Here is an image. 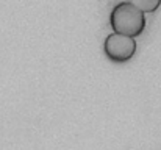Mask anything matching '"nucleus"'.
<instances>
[{
	"label": "nucleus",
	"mask_w": 161,
	"mask_h": 150,
	"mask_svg": "<svg viewBox=\"0 0 161 150\" xmlns=\"http://www.w3.org/2000/svg\"><path fill=\"white\" fill-rule=\"evenodd\" d=\"M125 2H128L133 6H136L144 14L146 13H155L161 6V0H125Z\"/></svg>",
	"instance_id": "3"
},
{
	"label": "nucleus",
	"mask_w": 161,
	"mask_h": 150,
	"mask_svg": "<svg viewBox=\"0 0 161 150\" xmlns=\"http://www.w3.org/2000/svg\"><path fill=\"white\" fill-rule=\"evenodd\" d=\"M138 49L136 39L127 35H120V33H109L105 38L103 42V53L111 63L116 64H124L128 63Z\"/></svg>",
	"instance_id": "2"
},
{
	"label": "nucleus",
	"mask_w": 161,
	"mask_h": 150,
	"mask_svg": "<svg viewBox=\"0 0 161 150\" xmlns=\"http://www.w3.org/2000/svg\"><path fill=\"white\" fill-rule=\"evenodd\" d=\"M146 14L128 2L117 3L109 13V27L114 33L136 38L146 30Z\"/></svg>",
	"instance_id": "1"
}]
</instances>
